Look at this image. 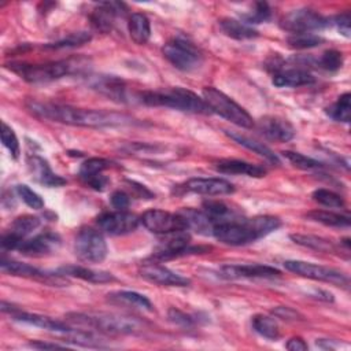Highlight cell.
Segmentation results:
<instances>
[{
  "label": "cell",
  "mask_w": 351,
  "mask_h": 351,
  "mask_svg": "<svg viewBox=\"0 0 351 351\" xmlns=\"http://www.w3.org/2000/svg\"><path fill=\"white\" fill-rule=\"evenodd\" d=\"M27 110L38 119L51 122H59L73 126L84 128H112L123 126L133 122V119L125 114L77 108L73 106L30 100L26 103Z\"/></svg>",
  "instance_id": "1"
},
{
  "label": "cell",
  "mask_w": 351,
  "mask_h": 351,
  "mask_svg": "<svg viewBox=\"0 0 351 351\" xmlns=\"http://www.w3.org/2000/svg\"><path fill=\"white\" fill-rule=\"evenodd\" d=\"M137 99L143 104L151 106V107H169L178 111L199 114V115L213 114L203 97L181 86L140 92L137 95Z\"/></svg>",
  "instance_id": "2"
},
{
  "label": "cell",
  "mask_w": 351,
  "mask_h": 351,
  "mask_svg": "<svg viewBox=\"0 0 351 351\" xmlns=\"http://www.w3.org/2000/svg\"><path fill=\"white\" fill-rule=\"evenodd\" d=\"M66 319L71 325L112 336L134 335L144 329V325L137 318L114 313H69Z\"/></svg>",
  "instance_id": "3"
},
{
  "label": "cell",
  "mask_w": 351,
  "mask_h": 351,
  "mask_svg": "<svg viewBox=\"0 0 351 351\" xmlns=\"http://www.w3.org/2000/svg\"><path fill=\"white\" fill-rule=\"evenodd\" d=\"M81 59H64L44 64H26V63H12L11 70L16 73L21 78L32 84H43L59 80L64 75L73 74L82 69Z\"/></svg>",
  "instance_id": "4"
},
{
  "label": "cell",
  "mask_w": 351,
  "mask_h": 351,
  "mask_svg": "<svg viewBox=\"0 0 351 351\" xmlns=\"http://www.w3.org/2000/svg\"><path fill=\"white\" fill-rule=\"evenodd\" d=\"M203 99L210 107L211 112L221 115L222 118L230 121L232 123L250 129L254 126L252 117L233 99H230L223 92L218 90L214 86H206L203 89Z\"/></svg>",
  "instance_id": "5"
},
{
  "label": "cell",
  "mask_w": 351,
  "mask_h": 351,
  "mask_svg": "<svg viewBox=\"0 0 351 351\" xmlns=\"http://www.w3.org/2000/svg\"><path fill=\"white\" fill-rule=\"evenodd\" d=\"M165 237L159 241L156 248L152 252L154 261H166L188 254H202L208 252L211 247H192L191 234L186 230H176L163 234Z\"/></svg>",
  "instance_id": "6"
},
{
  "label": "cell",
  "mask_w": 351,
  "mask_h": 351,
  "mask_svg": "<svg viewBox=\"0 0 351 351\" xmlns=\"http://www.w3.org/2000/svg\"><path fill=\"white\" fill-rule=\"evenodd\" d=\"M211 234L221 243L228 245H245L261 239L248 219L229 218L217 222L213 226Z\"/></svg>",
  "instance_id": "7"
},
{
  "label": "cell",
  "mask_w": 351,
  "mask_h": 351,
  "mask_svg": "<svg viewBox=\"0 0 351 351\" xmlns=\"http://www.w3.org/2000/svg\"><path fill=\"white\" fill-rule=\"evenodd\" d=\"M163 56L181 71H193L203 63L200 51L182 37H174L162 48Z\"/></svg>",
  "instance_id": "8"
},
{
  "label": "cell",
  "mask_w": 351,
  "mask_h": 351,
  "mask_svg": "<svg viewBox=\"0 0 351 351\" xmlns=\"http://www.w3.org/2000/svg\"><path fill=\"white\" fill-rule=\"evenodd\" d=\"M107 243L101 232L93 228H82L74 240L75 256L86 263H100L107 256Z\"/></svg>",
  "instance_id": "9"
},
{
  "label": "cell",
  "mask_w": 351,
  "mask_h": 351,
  "mask_svg": "<svg viewBox=\"0 0 351 351\" xmlns=\"http://www.w3.org/2000/svg\"><path fill=\"white\" fill-rule=\"evenodd\" d=\"M330 25V21L310 8H299L288 12L280 21L281 29L291 34L313 33Z\"/></svg>",
  "instance_id": "10"
},
{
  "label": "cell",
  "mask_w": 351,
  "mask_h": 351,
  "mask_svg": "<svg viewBox=\"0 0 351 351\" xmlns=\"http://www.w3.org/2000/svg\"><path fill=\"white\" fill-rule=\"evenodd\" d=\"M284 267L298 276L307 277L315 281H322V282H329L333 285L339 287H346L348 285V277L341 273L340 270H336L333 267L311 263V262H304V261H285Z\"/></svg>",
  "instance_id": "11"
},
{
  "label": "cell",
  "mask_w": 351,
  "mask_h": 351,
  "mask_svg": "<svg viewBox=\"0 0 351 351\" xmlns=\"http://www.w3.org/2000/svg\"><path fill=\"white\" fill-rule=\"evenodd\" d=\"M140 223L151 233L166 234L176 230H188L185 218L180 213H169L159 208L147 210L140 217Z\"/></svg>",
  "instance_id": "12"
},
{
  "label": "cell",
  "mask_w": 351,
  "mask_h": 351,
  "mask_svg": "<svg viewBox=\"0 0 351 351\" xmlns=\"http://www.w3.org/2000/svg\"><path fill=\"white\" fill-rule=\"evenodd\" d=\"M96 223L99 229L110 236H122L137 229L140 218L129 211H110L97 217Z\"/></svg>",
  "instance_id": "13"
},
{
  "label": "cell",
  "mask_w": 351,
  "mask_h": 351,
  "mask_svg": "<svg viewBox=\"0 0 351 351\" xmlns=\"http://www.w3.org/2000/svg\"><path fill=\"white\" fill-rule=\"evenodd\" d=\"M1 311L3 313H10L11 318L18 321V322L29 324V325H33V326H37V328H41V329H47V330H51V332L66 335V333H69L73 329V326H69L64 322H62L59 319H53V318H51L48 315H41V314H34V313L32 314V313L21 311L19 308L12 307L11 304H8L4 300L1 302Z\"/></svg>",
  "instance_id": "14"
},
{
  "label": "cell",
  "mask_w": 351,
  "mask_h": 351,
  "mask_svg": "<svg viewBox=\"0 0 351 351\" xmlns=\"http://www.w3.org/2000/svg\"><path fill=\"white\" fill-rule=\"evenodd\" d=\"M140 276L152 284L162 285V287H186L189 285V280L169 267L154 262H144L138 267Z\"/></svg>",
  "instance_id": "15"
},
{
  "label": "cell",
  "mask_w": 351,
  "mask_h": 351,
  "mask_svg": "<svg viewBox=\"0 0 351 351\" xmlns=\"http://www.w3.org/2000/svg\"><path fill=\"white\" fill-rule=\"evenodd\" d=\"M219 277L226 280H239V278H273L281 274L276 267L267 265H223L219 270Z\"/></svg>",
  "instance_id": "16"
},
{
  "label": "cell",
  "mask_w": 351,
  "mask_h": 351,
  "mask_svg": "<svg viewBox=\"0 0 351 351\" xmlns=\"http://www.w3.org/2000/svg\"><path fill=\"white\" fill-rule=\"evenodd\" d=\"M185 192L207 195V196H221V195H230L234 192V186L225 178L213 177V178H191L182 185Z\"/></svg>",
  "instance_id": "17"
},
{
  "label": "cell",
  "mask_w": 351,
  "mask_h": 351,
  "mask_svg": "<svg viewBox=\"0 0 351 351\" xmlns=\"http://www.w3.org/2000/svg\"><path fill=\"white\" fill-rule=\"evenodd\" d=\"M126 8L122 3L115 1H106L99 3L93 11L90 12V25L95 30L100 33H108L112 30L114 21L117 16H122L125 14Z\"/></svg>",
  "instance_id": "18"
},
{
  "label": "cell",
  "mask_w": 351,
  "mask_h": 351,
  "mask_svg": "<svg viewBox=\"0 0 351 351\" xmlns=\"http://www.w3.org/2000/svg\"><path fill=\"white\" fill-rule=\"evenodd\" d=\"M60 245V237L53 232H43L33 239H25L18 251L27 256H44L55 252Z\"/></svg>",
  "instance_id": "19"
},
{
  "label": "cell",
  "mask_w": 351,
  "mask_h": 351,
  "mask_svg": "<svg viewBox=\"0 0 351 351\" xmlns=\"http://www.w3.org/2000/svg\"><path fill=\"white\" fill-rule=\"evenodd\" d=\"M0 267L4 273H8L11 276H18V277H29V278H38L41 281L49 282V284H64V280L62 278V274H48L44 273L41 270H38L37 267L23 263V262H18V261H12V259H7L5 256L1 258L0 261Z\"/></svg>",
  "instance_id": "20"
},
{
  "label": "cell",
  "mask_w": 351,
  "mask_h": 351,
  "mask_svg": "<svg viewBox=\"0 0 351 351\" xmlns=\"http://www.w3.org/2000/svg\"><path fill=\"white\" fill-rule=\"evenodd\" d=\"M259 132L271 141L287 143L295 137V128L284 118L267 115L259 121Z\"/></svg>",
  "instance_id": "21"
},
{
  "label": "cell",
  "mask_w": 351,
  "mask_h": 351,
  "mask_svg": "<svg viewBox=\"0 0 351 351\" xmlns=\"http://www.w3.org/2000/svg\"><path fill=\"white\" fill-rule=\"evenodd\" d=\"M27 166L34 180L41 185H45L48 188H58L66 184V180L53 173L49 163L38 155H30L27 158Z\"/></svg>",
  "instance_id": "22"
},
{
  "label": "cell",
  "mask_w": 351,
  "mask_h": 351,
  "mask_svg": "<svg viewBox=\"0 0 351 351\" xmlns=\"http://www.w3.org/2000/svg\"><path fill=\"white\" fill-rule=\"evenodd\" d=\"M271 82L278 88H298L314 84L315 78L311 73L302 67H291L278 69L277 73L273 75Z\"/></svg>",
  "instance_id": "23"
},
{
  "label": "cell",
  "mask_w": 351,
  "mask_h": 351,
  "mask_svg": "<svg viewBox=\"0 0 351 351\" xmlns=\"http://www.w3.org/2000/svg\"><path fill=\"white\" fill-rule=\"evenodd\" d=\"M92 89L100 92L101 95L110 97L111 100L115 101H126L128 100V92L126 86L122 80L111 75H99L92 78L89 82Z\"/></svg>",
  "instance_id": "24"
},
{
  "label": "cell",
  "mask_w": 351,
  "mask_h": 351,
  "mask_svg": "<svg viewBox=\"0 0 351 351\" xmlns=\"http://www.w3.org/2000/svg\"><path fill=\"white\" fill-rule=\"evenodd\" d=\"M215 170L223 174L248 176V177H256V178L263 177L266 174V169H263L262 166L239 160V159H222L215 163Z\"/></svg>",
  "instance_id": "25"
},
{
  "label": "cell",
  "mask_w": 351,
  "mask_h": 351,
  "mask_svg": "<svg viewBox=\"0 0 351 351\" xmlns=\"http://www.w3.org/2000/svg\"><path fill=\"white\" fill-rule=\"evenodd\" d=\"M58 273L62 276H69V277H77L88 282L93 284H103V282H110L114 281L115 277L108 273V271H101V270H93L85 266L80 265H67L62 266L58 269Z\"/></svg>",
  "instance_id": "26"
},
{
  "label": "cell",
  "mask_w": 351,
  "mask_h": 351,
  "mask_svg": "<svg viewBox=\"0 0 351 351\" xmlns=\"http://www.w3.org/2000/svg\"><path fill=\"white\" fill-rule=\"evenodd\" d=\"M226 134H228L232 140H234L237 144L245 147L247 149H250V151L258 154L259 156H262L263 159H266L269 163L277 165V166L281 165L280 158H278L266 144H263V143H261V141H258V140H254V138H251V137H248V136H244V134H241V133H236V132H228V130H226Z\"/></svg>",
  "instance_id": "27"
},
{
  "label": "cell",
  "mask_w": 351,
  "mask_h": 351,
  "mask_svg": "<svg viewBox=\"0 0 351 351\" xmlns=\"http://www.w3.org/2000/svg\"><path fill=\"white\" fill-rule=\"evenodd\" d=\"M128 30L130 38L138 44H147L151 37V23L145 14L143 12H133L129 15L128 19Z\"/></svg>",
  "instance_id": "28"
},
{
  "label": "cell",
  "mask_w": 351,
  "mask_h": 351,
  "mask_svg": "<svg viewBox=\"0 0 351 351\" xmlns=\"http://www.w3.org/2000/svg\"><path fill=\"white\" fill-rule=\"evenodd\" d=\"M218 25L225 36L234 38V40H251V38L258 37V32L252 26H250L245 22L239 21V19L222 18L218 22Z\"/></svg>",
  "instance_id": "29"
},
{
  "label": "cell",
  "mask_w": 351,
  "mask_h": 351,
  "mask_svg": "<svg viewBox=\"0 0 351 351\" xmlns=\"http://www.w3.org/2000/svg\"><path fill=\"white\" fill-rule=\"evenodd\" d=\"M291 240L302 247L310 248V250H315L319 252H335L336 251V245L324 237L315 236V234H304V233H292Z\"/></svg>",
  "instance_id": "30"
},
{
  "label": "cell",
  "mask_w": 351,
  "mask_h": 351,
  "mask_svg": "<svg viewBox=\"0 0 351 351\" xmlns=\"http://www.w3.org/2000/svg\"><path fill=\"white\" fill-rule=\"evenodd\" d=\"M306 217L314 222H319L325 226H335V228H348L350 226V217L329 211V210H313L306 214Z\"/></svg>",
  "instance_id": "31"
},
{
  "label": "cell",
  "mask_w": 351,
  "mask_h": 351,
  "mask_svg": "<svg viewBox=\"0 0 351 351\" xmlns=\"http://www.w3.org/2000/svg\"><path fill=\"white\" fill-rule=\"evenodd\" d=\"M108 299L115 302V303H123L128 306H132L134 308H141V310H147L151 311L152 310V303L151 300L134 291H117L108 295Z\"/></svg>",
  "instance_id": "32"
},
{
  "label": "cell",
  "mask_w": 351,
  "mask_h": 351,
  "mask_svg": "<svg viewBox=\"0 0 351 351\" xmlns=\"http://www.w3.org/2000/svg\"><path fill=\"white\" fill-rule=\"evenodd\" d=\"M180 214L185 218L188 229H193L200 234H211L213 230V222L211 219L204 214V211L193 210V208H185L180 211Z\"/></svg>",
  "instance_id": "33"
},
{
  "label": "cell",
  "mask_w": 351,
  "mask_h": 351,
  "mask_svg": "<svg viewBox=\"0 0 351 351\" xmlns=\"http://www.w3.org/2000/svg\"><path fill=\"white\" fill-rule=\"evenodd\" d=\"M254 330L265 339L277 340L280 337V328L274 318L263 314H256L251 319Z\"/></svg>",
  "instance_id": "34"
},
{
  "label": "cell",
  "mask_w": 351,
  "mask_h": 351,
  "mask_svg": "<svg viewBox=\"0 0 351 351\" xmlns=\"http://www.w3.org/2000/svg\"><path fill=\"white\" fill-rule=\"evenodd\" d=\"M328 114L337 122H350L351 117V95L348 92L340 95L337 100L328 107Z\"/></svg>",
  "instance_id": "35"
},
{
  "label": "cell",
  "mask_w": 351,
  "mask_h": 351,
  "mask_svg": "<svg viewBox=\"0 0 351 351\" xmlns=\"http://www.w3.org/2000/svg\"><path fill=\"white\" fill-rule=\"evenodd\" d=\"M92 40V34L88 32H75L70 33L66 37L55 41L45 44L44 48L47 49H63V48H75L80 45H84Z\"/></svg>",
  "instance_id": "36"
},
{
  "label": "cell",
  "mask_w": 351,
  "mask_h": 351,
  "mask_svg": "<svg viewBox=\"0 0 351 351\" xmlns=\"http://www.w3.org/2000/svg\"><path fill=\"white\" fill-rule=\"evenodd\" d=\"M40 226V218L36 215H21L15 218L11 223V228L8 232L25 239L27 234H30L33 230H36Z\"/></svg>",
  "instance_id": "37"
},
{
  "label": "cell",
  "mask_w": 351,
  "mask_h": 351,
  "mask_svg": "<svg viewBox=\"0 0 351 351\" xmlns=\"http://www.w3.org/2000/svg\"><path fill=\"white\" fill-rule=\"evenodd\" d=\"M271 16V11L267 3L265 1H256L254 3L252 8L250 11H247L245 14L241 15L243 22H245L247 25H252V23H263L266 21H269Z\"/></svg>",
  "instance_id": "38"
},
{
  "label": "cell",
  "mask_w": 351,
  "mask_h": 351,
  "mask_svg": "<svg viewBox=\"0 0 351 351\" xmlns=\"http://www.w3.org/2000/svg\"><path fill=\"white\" fill-rule=\"evenodd\" d=\"M110 167V162L103 158H89L80 167V177L85 182L86 180L101 174L106 169Z\"/></svg>",
  "instance_id": "39"
},
{
  "label": "cell",
  "mask_w": 351,
  "mask_h": 351,
  "mask_svg": "<svg viewBox=\"0 0 351 351\" xmlns=\"http://www.w3.org/2000/svg\"><path fill=\"white\" fill-rule=\"evenodd\" d=\"M287 41L292 48L307 49V48H314L321 45L324 43V38L315 33H298V34H291L287 38Z\"/></svg>",
  "instance_id": "40"
},
{
  "label": "cell",
  "mask_w": 351,
  "mask_h": 351,
  "mask_svg": "<svg viewBox=\"0 0 351 351\" xmlns=\"http://www.w3.org/2000/svg\"><path fill=\"white\" fill-rule=\"evenodd\" d=\"M311 196H313V200L317 202L321 206L330 207V208H341V207H344L343 197L339 193H336V192H333L330 189H325V188L315 189Z\"/></svg>",
  "instance_id": "41"
},
{
  "label": "cell",
  "mask_w": 351,
  "mask_h": 351,
  "mask_svg": "<svg viewBox=\"0 0 351 351\" xmlns=\"http://www.w3.org/2000/svg\"><path fill=\"white\" fill-rule=\"evenodd\" d=\"M282 156L291 162L295 167L298 169H302V170H314V169H319L322 167V163L310 158V156H306L303 154H299V152H293V151H284L282 152Z\"/></svg>",
  "instance_id": "42"
},
{
  "label": "cell",
  "mask_w": 351,
  "mask_h": 351,
  "mask_svg": "<svg viewBox=\"0 0 351 351\" xmlns=\"http://www.w3.org/2000/svg\"><path fill=\"white\" fill-rule=\"evenodd\" d=\"M317 64L326 71H337L343 66V53L337 49H328L319 56Z\"/></svg>",
  "instance_id": "43"
},
{
  "label": "cell",
  "mask_w": 351,
  "mask_h": 351,
  "mask_svg": "<svg viewBox=\"0 0 351 351\" xmlns=\"http://www.w3.org/2000/svg\"><path fill=\"white\" fill-rule=\"evenodd\" d=\"M15 191L18 196L22 199V202L29 206L33 210H41L44 207V200L43 197L34 192L32 188H29L26 184H18L15 186Z\"/></svg>",
  "instance_id": "44"
},
{
  "label": "cell",
  "mask_w": 351,
  "mask_h": 351,
  "mask_svg": "<svg viewBox=\"0 0 351 351\" xmlns=\"http://www.w3.org/2000/svg\"><path fill=\"white\" fill-rule=\"evenodd\" d=\"M0 134H1L3 145L10 151L11 156L14 159H18L19 154H21V147H19V141H18L15 132L5 122H1V133Z\"/></svg>",
  "instance_id": "45"
},
{
  "label": "cell",
  "mask_w": 351,
  "mask_h": 351,
  "mask_svg": "<svg viewBox=\"0 0 351 351\" xmlns=\"http://www.w3.org/2000/svg\"><path fill=\"white\" fill-rule=\"evenodd\" d=\"M332 23L337 27L340 34H343L344 37L351 36V16H350V12H343L340 15H336L333 18Z\"/></svg>",
  "instance_id": "46"
},
{
  "label": "cell",
  "mask_w": 351,
  "mask_h": 351,
  "mask_svg": "<svg viewBox=\"0 0 351 351\" xmlns=\"http://www.w3.org/2000/svg\"><path fill=\"white\" fill-rule=\"evenodd\" d=\"M110 202H111V206L118 210V211H125L129 204H130V197L126 192L118 189V191H114L111 197H110Z\"/></svg>",
  "instance_id": "47"
},
{
  "label": "cell",
  "mask_w": 351,
  "mask_h": 351,
  "mask_svg": "<svg viewBox=\"0 0 351 351\" xmlns=\"http://www.w3.org/2000/svg\"><path fill=\"white\" fill-rule=\"evenodd\" d=\"M167 315H169V319H170L173 324L178 325V326L189 328V326L193 325V318H192L191 315H188V314H185V313L177 310V308H170Z\"/></svg>",
  "instance_id": "48"
},
{
  "label": "cell",
  "mask_w": 351,
  "mask_h": 351,
  "mask_svg": "<svg viewBox=\"0 0 351 351\" xmlns=\"http://www.w3.org/2000/svg\"><path fill=\"white\" fill-rule=\"evenodd\" d=\"M271 313H273L276 317L281 318V319H287V321L299 319V318H298V317H299V313L295 311L293 308L288 307V306H278V307H274V308L271 310Z\"/></svg>",
  "instance_id": "49"
},
{
  "label": "cell",
  "mask_w": 351,
  "mask_h": 351,
  "mask_svg": "<svg viewBox=\"0 0 351 351\" xmlns=\"http://www.w3.org/2000/svg\"><path fill=\"white\" fill-rule=\"evenodd\" d=\"M128 184L130 185V189L134 192V195L138 196L140 199H152L154 197V193L144 185H141L136 181H128Z\"/></svg>",
  "instance_id": "50"
},
{
  "label": "cell",
  "mask_w": 351,
  "mask_h": 351,
  "mask_svg": "<svg viewBox=\"0 0 351 351\" xmlns=\"http://www.w3.org/2000/svg\"><path fill=\"white\" fill-rule=\"evenodd\" d=\"M285 347L289 351H304V350H307V343L302 337H291L287 341Z\"/></svg>",
  "instance_id": "51"
},
{
  "label": "cell",
  "mask_w": 351,
  "mask_h": 351,
  "mask_svg": "<svg viewBox=\"0 0 351 351\" xmlns=\"http://www.w3.org/2000/svg\"><path fill=\"white\" fill-rule=\"evenodd\" d=\"M32 347L34 348H41V350H47V348H62L63 346L60 344H55V343H43V341H33L30 343Z\"/></svg>",
  "instance_id": "52"
}]
</instances>
